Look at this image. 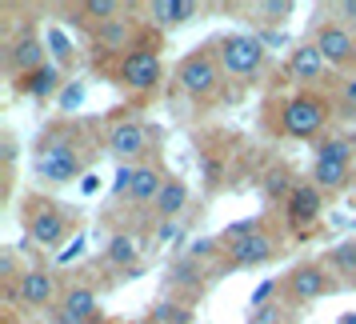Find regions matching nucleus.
<instances>
[{
	"instance_id": "1",
	"label": "nucleus",
	"mask_w": 356,
	"mask_h": 324,
	"mask_svg": "<svg viewBox=\"0 0 356 324\" xmlns=\"http://www.w3.org/2000/svg\"><path fill=\"white\" fill-rule=\"evenodd\" d=\"M88 140L76 124H56L36 145V172L52 184H68L76 177H88Z\"/></svg>"
},
{
	"instance_id": "2",
	"label": "nucleus",
	"mask_w": 356,
	"mask_h": 324,
	"mask_svg": "<svg viewBox=\"0 0 356 324\" xmlns=\"http://www.w3.org/2000/svg\"><path fill=\"white\" fill-rule=\"evenodd\" d=\"M332 120V104L324 92H292L276 108V132L292 140H312Z\"/></svg>"
},
{
	"instance_id": "3",
	"label": "nucleus",
	"mask_w": 356,
	"mask_h": 324,
	"mask_svg": "<svg viewBox=\"0 0 356 324\" xmlns=\"http://www.w3.org/2000/svg\"><path fill=\"white\" fill-rule=\"evenodd\" d=\"M177 84L193 104H212L225 88V68L212 49H196L177 65Z\"/></svg>"
},
{
	"instance_id": "4",
	"label": "nucleus",
	"mask_w": 356,
	"mask_h": 324,
	"mask_svg": "<svg viewBox=\"0 0 356 324\" xmlns=\"http://www.w3.org/2000/svg\"><path fill=\"white\" fill-rule=\"evenodd\" d=\"M24 225H29V241L36 248H56L72 232V216H68L65 204H56L49 196H29L24 200Z\"/></svg>"
},
{
	"instance_id": "5",
	"label": "nucleus",
	"mask_w": 356,
	"mask_h": 324,
	"mask_svg": "<svg viewBox=\"0 0 356 324\" xmlns=\"http://www.w3.org/2000/svg\"><path fill=\"white\" fill-rule=\"evenodd\" d=\"M216 60L225 68L228 76H252L264 68L268 60V49L260 36H248V33H228L216 40Z\"/></svg>"
},
{
	"instance_id": "6",
	"label": "nucleus",
	"mask_w": 356,
	"mask_h": 324,
	"mask_svg": "<svg viewBox=\"0 0 356 324\" xmlns=\"http://www.w3.org/2000/svg\"><path fill=\"white\" fill-rule=\"evenodd\" d=\"M280 292H284V300H292V305H312V300H321L328 292H337V280L328 276L324 264L305 260V264L289 268V276L280 280Z\"/></svg>"
},
{
	"instance_id": "7",
	"label": "nucleus",
	"mask_w": 356,
	"mask_h": 324,
	"mask_svg": "<svg viewBox=\"0 0 356 324\" xmlns=\"http://www.w3.org/2000/svg\"><path fill=\"white\" fill-rule=\"evenodd\" d=\"M116 81H120V88H129V92H152V88H161L164 65H161V56H156V49L140 44V49H132L129 56H120Z\"/></svg>"
},
{
	"instance_id": "8",
	"label": "nucleus",
	"mask_w": 356,
	"mask_h": 324,
	"mask_svg": "<svg viewBox=\"0 0 356 324\" xmlns=\"http://www.w3.org/2000/svg\"><path fill=\"white\" fill-rule=\"evenodd\" d=\"M312 44L321 49V56L328 60V68H337V72H356V33L348 29V24H337V20L316 24Z\"/></svg>"
},
{
	"instance_id": "9",
	"label": "nucleus",
	"mask_w": 356,
	"mask_h": 324,
	"mask_svg": "<svg viewBox=\"0 0 356 324\" xmlns=\"http://www.w3.org/2000/svg\"><path fill=\"white\" fill-rule=\"evenodd\" d=\"M44 40L36 36V29H20V36L8 44V56H4V72L8 76H17V81H24L29 72H36V68H44L49 60H44Z\"/></svg>"
},
{
	"instance_id": "10",
	"label": "nucleus",
	"mask_w": 356,
	"mask_h": 324,
	"mask_svg": "<svg viewBox=\"0 0 356 324\" xmlns=\"http://www.w3.org/2000/svg\"><path fill=\"white\" fill-rule=\"evenodd\" d=\"M292 84H300V92H312V84H324L328 76V60L321 56V49L308 40V44H296L289 52V65H284Z\"/></svg>"
},
{
	"instance_id": "11",
	"label": "nucleus",
	"mask_w": 356,
	"mask_h": 324,
	"mask_svg": "<svg viewBox=\"0 0 356 324\" xmlns=\"http://www.w3.org/2000/svg\"><path fill=\"white\" fill-rule=\"evenodd\" d=\"M220 257H225L228 268H257V264H268L276 257V241L268 232H252V236H241V241H228Z\"/></svg>"
},
{
	"instance_id": "12",
	"label": "nucleus",
	"mask_w": 356,
	"mask_h": 324,
	"mask_svg": "<svg viewBox=\"0 0 356 324\" xmlns=\"http://www.w3.org/2000/svg\"><path fill=\"white\" fill-rule=\"evenodd\" d=\"M321 212H324V193L316 184H296L292 196L284 200V220L296 232H308V228L321 220Z\"/></svg>"
},
{
	"instance_id": "13",
	"label": "nucleus",
	"mask_w": 356,
	"mask_h": 324,
	"mask_svg": "<svg viewBox=\"0 0 356 324\" xmlns=\"http://www.w3.org/2000/svg\"><path fill=\"white\" fill-rule=\"evenodd\" d=\"M100 305H97V289L92 284H68L56 308V324H97Z\"/></svg>"
},
{
	"instance_id": "14",
	"label": "nucleus",
	"mask_w": 356,
	"mask_h": 324,
	"mask_svg": "<svg viewBox=\"0 0 356 324\" xmlns=\"http://www.w3.org/2000/svg\"><path fill=\"white\" fill-rule=\"evenodd\" d=\"M13 292V300L24 308H44L52 305V296H56V280H52L49 268H29V273H20L17 280V289H8Z\"/></svg>"
},
{
	"instance_id": "15",
	"label": "nucleus",
	"mask_w": 356,
	"mask_h": 324,
	"mask_svg": "<svg viewBox=\"0 0 356 324\" xmlns=\"http://www.w3.org/2000/svg\"><path fill=\"white\" fill-rule=\"evenodd\" d=\"M148 129L140 120H116L113 129H108V152L120 156V161H136V156H145L148 152Z\"/></svg>"
},
{
	"instance_id": "16",
	"label": "nucleus",
	"mask_w": 356,
	"mask_h": 324,
	"mask_svg": "<svg viewBox=\"0 0 356 324\" xmlns=\"http://www.w3.org/2000/svg\"><path fill=\"white\" fill-rule=\"evenodd\" d=\"M92 40H97V49L120 52V56H129L132 49H140V44H132V40H136L132 17H116V20H108V24H97V29H92Z\"/></svg>"
},
{
	"instance_id": "17",
	"label": "nucleus",
	"mask_w": 356,
	"mask_h": 324,
	"mask_svg": "<svg viewBox=\"0 0 356 324\" xmlns=\"http://www.w3.org/2000/svg\"><path fill=\"white\" fill-rule=\"evenodd\" d=\"M65 76H60V65H44L36 68V72H29L24 81H17V92L20 97H33V100H49V97H60L65 88Z\"/></svg>"
},
{
	"instance_id": "18",
	"label": "nucleus",
	"mask_w": 356,
	"mask_h": 324,
	"mask_svg": "<svg viewBox=\"0 0 356 324\" xmlns=\"http://www.w3.org/2000/svg\"><path fill=\"white\" fill-rule=\"evenodd\" d=\"M200 13L196 0H152L148 4V20L156 29H177V24H188V20Z\"/></svg>"
},
{
	"instance_id": "19",
	"label": "nucleus",
	"mask_w": 356,
	"mask_h": 324,
	"mask_svg": "<svg viewBox=\"0 0 356 324\" xmlns=\"http://www.w3.org/2000/svg\"><path fill=\"white\" fill-rule=\"evenodd\" d=\"M164 184H168V177H164L156 164H136V177H132L129 200H132V204H156V196H161Z\"/></svg>"
},
{
	"instance_id": "20",
	"label": "nucleus",
	"mask_w": 356,
	"mask_h": 324,
	"mask_svg": "<svg viewBox=\"0 0 356 324\" xmlns=\"http://www.w3.org/2000/svg\"><path fill=\"white\" fill-rule=\"evenodd\" d=\"M353 180V164L344 161H312V184L321 193H340Z\"/></svg>"
},
{
	"instance_id": "21",
	"label": "nucleus",
	"mask_w": 356,
	"mask_h": 324,
	"mask_svg": "<svg viewBox=\"0 0 356 324\" xmlns=\"http://www.w3.org/2000/svg\"><path fill=\"white\" fill-rule=\"evenodd\" d=\"M184 204H188V184L177 180V177H168V184L161 188V196H156V204H152V209H156V216L168 225V220H177L180 212H184Z\"/></svg>"
},
{
	"instance_id": "22",
	"label": "nucleus",
	"mask_w": 356,
	"mask_h": 324,
	"mask_svg": "<svg viewBox=\"0 0 356 324\" xmlns=\"http://www.w3.org/2000/svg\"><path fill=\"white\" fill-rule=\"evenodd\" d=\"M136 257H140V248H136V241H132L129 232H116L113 241H108V248H104V260H108L113 268H124V273L140 268Z\"/></svg>"
},
{
	"instance_id": "23",
	"label": "nucleus",
	"mask_w": 356,
	"mask_h": 324,
	"mask_svg": "<svg viewBox=\"0 0 356 324\" xmlns=\"http://www.w3.org/2000/svg\"><path fill=\"white\" fill-rule=\"evenodd\" d=\"M129 8L124 4H116V0H84L81 4V17H88V24L97 29V24H108V20L124 17Z\"/></svg>"
},
{
	"instance_id": "24",
	"label": "nucleus",
	"mask_w": 356,
	"mask_h": 324,
	"mask_svg": "<svg viewBox=\"0 0 356 324\" xmlns=\"http://www.w3.org/2000/svg\"><path fill=\"white\" fill-rule=\"evenodd\" d=\"M292 188H296V184H292V172L284 164H276V168L264 172V196H268V200H280V204H284L292 196Z\"/></svg>"
},
{
	"instance_id": "25",
	"label": "nucleus",
	"mask_w": 356,
	"mask_h": 324,
	"mask_svg": "<svg viewBox=\"0 0 356 324\" xmlns=\"http://www.w3.org/2000/svg\"><path fill=\"white\" fill-rule=\"evenodd\" d=\"M148 321L152 324H193V308L177 305V300H156V308H152Z\"/></svg>"
},
{
	"instance_id": "26",
	"label": "nucleus",
	"mask_w": 356,
	"mask_h": 324,
	"mask_svg": "<svg viewBox=\"0 0 356 324\" xmlns=\"http://www.w3.org/2000/svg\"><path fill=\"white\" fill-rule=\"evenodd\" d=\"M168 280H172L177 289H200V284H204V273H200V264H196V260L184 257V260H177V264H172Z\"/></svg>"
},
{
	"instance_id": "27",
	"label": "nucleus",
	"mask_w": 356,
	"mask_h": 324,
	"mask_svg": "<svg viewBox=\"0 0 356 324\" xmlns=\"http://www.w3.org/2000/svg\"><path fill=\"white\" fill-rule=\"evenodd\" d=\"M316 161H344L353 164V140H344V136H328L316 145Z\"/></svg>"
},
{
	"instance_id": "28",
	"label": "nucleus",
	"mask_w": 356,
	"mask_h": 324,
	"mask_svg": "<svg viewBox=\"0 0 356 324\" xmlns=\"http://www.w3.org/2000/svg\"><path fill=\"white\" fill-rule=\"evenodd\" d=\"M328 268H337L340 276H356V241H344L328 252Z\"/></svg>"
},
{
	"instance_id": "29",
	"label": "nucleus",
	"mask_w": 356,
	"mask_h": 324,
	"mask_svg": "<svg viewBox=\"0 0 356 324\" xmlns=\"http://www.w3.org/2000/svg\"><path fill=\"white\" fill-rule=\"evenodd\" d=\"M252 232H264V216H244V220H236V225H228L225 236H220V244L241 241V236H252Z\"/></svg>"
},
{
	"instance_id": "30",
	"label": "nucleus",
	"mask_w": 356,
	"mask_h": 324,
	"mask_svg": "<svg viewBox=\"0 0 356 324\" xmlns=\"http://www.w3.org/2000/svg\"><path fill=\"white\" fill-rule=\"evenodd\" d=\"M257 17H264L268 24H280V20L292 17V0H268V4H257Z\"/></svg>"
},
{
	"instance_id": "31",
	"label": "nucleus",
	"mask_w": 356,
	"mask_h": 324,
	"mask_svg": "<svg viewBox=\"0 0 356 324\" xmlns=\"http://www.w3.org/2000/svg\"><path fill=\"white\" fill-rule=\"evenodd\" d=\"M284 312H289V305L284 300H273V305H264V308H252V321L248 324H280Z\"/></svg>"
},
{
	"instance_id": "32",
	"label": "nucleus",
	"mask_w": 356,
	"mask_h": 324,
	"mask_svg": "<svg viewBox=\"0 0 356 324\" xmlns=\"http://www.w3.org/2000/svg\"><path fill=\"white\" fill-rule=\"evenodd\" d=\"M44 44L52 49V56H56V65H72V44H68V36L60 33V29H52Z\"/></svg>"
},
{
	"instance_id": "33",
	"label": "nucleus",
	"mask_w": 356,
	"mask_h": 324,
	"mask_svg": "<svg viewBox=\"0 0 356 324\" xmlns=\"http://www.w3.org/2000/svg\"><path fill=\"white\" fill-rule=\"evenodd\" d=\"M276 289H280V280H260L257 289H252V296H248V305H252V308H264V305H273Z\"/></svg>"
},
{
	"instance_id": "34",
	"label": "nucleus",
	"mask_w": 356,
	"mask_h": 324,
	"mask_svg": "<svg viewBox=\"0 0 356 324\" xmlns=\"http://www.w3.org/2000/svg\"><path fill=\"white\" fill-rule=\"evenodd\" d=\"M60 108H65V113H72V108H81V100H84V84H68L65 92H60Z\"/></svg>"
},
{
	"instance_id": "35",
	"label": "nucleus",
	"mask_w": 356,
	"mask_h": 324,
	"mask_svg": "<svg viewBox=\"0 0 356 324\" xmlns=\"http://www.w3.org/2000/svg\"><path fill=\"white\" fill-rule=\"evenodd\" d=\"M216 252H225L220 241H196L193 248H188V260H204V257H216Z\"/></svg>"
},
{
	"instance_id": "36",
	"label": "nucleus",
	"mask_w": 356,
	"mask_h": 324,
	"mask_svg": "<svg viewBox=\"0 0 356 324\" xmlns=\"http://www.w3.org/2000/svg\"><path fill=\"white\" fill-rule=\"evenodd\" d=\"M132 177H136V168H132V164H124V168L116 172V180H113V193H116V196H129V188H132Z\"/></svg>"
},
{
	"instance_id": "37",
	"label": "nucleus",
	"mask_w": 356,
	"mask_h": 324,
	"mask_svg": "<svg viewBox=\"0 0 356 324\" xmlns=\"http://www.w3.org/2000/svg\"><path fill=\"white\" fill-rule=\"evenodd\" d=\"M337 13H340V20L356 24V0H340V4H337Z\"/></svg>"
},
{
	"instance_id": "38",
	"label": "nucleus",
	"mask_w": 356,
	"mask_h": 324,
	"mask_svg": "<svg viewBox=\"0 0 356 324\" xmlns=\"http://www.w3.org/2000/svg\"><path fill=\"white\" fill-rule=\"evenodd\" d=\"M81 252H84V241H72V248H65V252H60V260L68 264V260H72V257H81Z\"/></svg>"
},
{
	"instance_id": "39",
	"label": "nucleus",
	"mask_w": 356,
	"mask_h": 324,
	"mask_svg": "<svg viewBox=\"0 0 356 324\" xmlns=\"http://www.w3.org/2000/svg\"><path fill=\"white\" fill-rule=\"evenodd\" d=\"M81 188H84V193H97V188H100V177H97V172H88V177L81 180Z\"/></svg>"
},
{
	"instance_id": "40",
	"label": "nucleus",
	"mask_w": 356,
	"mask_h": 324,
	"mask_svg": "<svg viewBox=\"0 0 356 324\" xmlns=\"http://www.w3.org/2000/svg\"><path fill=\"white\" fill-rule=\"evenodd\" d=\"M344 97H348V100L356 104V81H348V84H344Z\"/></svg>"
},
{
	"instance_id": "41",
	"label": "nucleus",
	"mask_w": 356,
	"mask_h": 324,
	"mask_svg": "<svg viewBox=\"0 0 356 324\" xmlns=\"http://www.w3.org/2000/svg\"><path fill=\"white\" fill-rule=\"evenodd\" d=\"M340 324H356V312H348V316H340Z\"/></svg>"
},
{
	"instance_id": "42",
	"label": "nucleus",
	"mask_w": 356,
	"mask_h": 324,
	"mask_svg": "<svg viewBox=\"0 0 356 324\" xmlns=\"http://www.w3.org/2000/svg\"><path fill=\"white\" fill-rule=\"evenodd\" d=\"M353 184H356V168H353Z\"/></svg>"
},
{
	"instance_id": "43",
	"label": "nucleus",
	"mask_w": 356,
	"mask_h": 324,
	"mask_svg": "<svg viewBox=\"0 0 356 324\" xmlns=\"http://www.w3.org/2000/svg\"><path fill=\"white\" fill-rule=\"evenodd\" d=\"M148 324H152V321H148Z\"/></svg>"
}]
</instances>
